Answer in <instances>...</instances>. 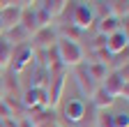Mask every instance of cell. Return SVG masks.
<instances>
[{
    "label": "cell",
    "instance_id": "1",
    "mask_svg": "<svg viewBox=\"0 0 129 127\" xmlns=\"http://www.w3.org/2000/svg\"><path fill=\"white\" fill-rule=\"evenodd\" d=\"M55 51H58V58H60V65L62 67H78L83 65V49L76 39H67V37H58L55 42Z\"/></svg>",
    "mask_w": 129,
    "mask_h": 127
},
{
    "label": "cell",
    "instance_id": "2",
    "mask_svg": "<svg viewBox=\"0 0 129 127\" xmlns=\"http://www.w3.org/2000/svg\"><path fill=\"white\" fill-rule=\"evenodd\" d=\"M102 88L111 95V97H129V79H124L118 69H113L106 74V79L102 81Z\"/></svg>",
    "mask_w": 129,
    "mask_h": 127
},
{
    "label": "cell",
    "instance_id": "3",
    "mask_svg": "<svg viewBox=\"0 0 129 127\" xmlns=\"http://www.w3.org/2000/svg\"><path fill=\"white\" fill-rule=\"evenodd\" d=\"M69 26H74L76 30H88V28H92V23H97V14H94V9L90 7V5H74V9H72V14H69Z\"/></svg>",
    "mask_w": 129,
    "mask_h": 127
},
{
    "label": "cell",
    "instance_id": "4",
    "mask_svg": "<svg viewBox=\"0 0 129 127\" xmlns=\"http://www.w3.org/2000/svg\"><path fill=\"white\" fill-rule=\"evenodd\" d=\"M48 90H46V97H48V109H53L60 97H62V90H64V83H67V79H64V69H53L48 72Z\"/></svg>",
    "mask_w": 129,
    "mask_h": 127
},
{
    "label": "cell",
    "instance_id": "5",
    "mask_svg": "<svg viewBox=\"0 0 129 127\" xmlns=\"http://www.w3.org/2000/svg\"><path fill=\"white\" fill-rule=\"evenodd\" d=\"M32 60H35V49H32L30 44L14 46V51H12V62H9V69H14V72H23L25 67H30V65H32Z\"/></svg>",
    "mask_w": 129,
    "mask_h": 127
},
{
    "label": "cell",
    "instance_id": "6",
    "mask_svg": "<svg viewBox=\"0 0 129 127\" xmlns=\"http://www.w3.org/2000/svg\"><path fill=\"white\" fill-rule=\"evenodd\" d=\"M21 104L25 109H46L48 106V97H46V88H28L23 95H21Z\"/></svg>",
    "mask_w": 129,
    "mask_h": 127
},
{
    "label": "cell",
    "instance_id": "7",
    "mask_svg": "<svg viewBox=\"0 0 129 127\" xmlns=\"http://www.w3.org/2000/svg\"><path fill=\"white\" fill-rule=\"evenodd\" d=\"M30 39L32 42H28V44L32 46V49H39V46H42V49H51V46L58 42V33H55L51 26H46V28H39Z\"/></svg>",
    "mask_w": 129,
    "mask_h": 127
},
{
    "label": "cell",
    "instance_id": "8",
    "mask_svg": "<svg viewBox=\"0 0 129 127\" xmlns=\"http://www.w3.org/2000/svg\"><path fill=\"white\" fill-rule=\"evenodd\" d=\"M62 113H64V118H67L69 122L81 125V120H83V113H85V102H83V99H69L67 104H64Z\"/></svg>",
    "mask_w": 129,
    "mask_h": 127
},
{
    "label": "cell",
    "instance_id": "9",
    "mask_svg": "<svg viewBox=\"0 0 129 127\" xmlns=\"http://www.w3.org/2000/svg\"><path fill=\"white\" fill-rule=\"evenodd\" d=\"M21 12H23V7H12V5H5L3 9H0V23H3L5 33H7V30H12L14 26H19Z\"/></svg>",
    "mask_w": 129,
    "mask_h": 127
},
{
    "label": "cell",
    "instance_id": "10",
    "mask_svg": "<svg viewBox=\"0 0 129 127\" xmlns=\"http://www.w3.org/2000/svg\"><path fill=\"white\" fill-rule=\"evenodd\" d=\"M127 44H129L127 33H124V30H118V33H113V35L106 37V51H108L111 56H118L120 51L127 49Z\"/></svg>",
    "mask_w": 129,
    "mask_h": 127
},
{
    "label": "cell",
    "instance_id": "11",
    "mask_svg": "<svg viewBox=\"0 0 129 127\" xmlns=\"http://www.w3.org/2000/svg\"><path fill=\"white\" fill-rule=\"evenodd\" d=\"M113 102H115V97H111V95H108L102 86H97V88L92 90V95H90V104H92L97 111H106V109H111Z\"/></svg>",
    "mask_w": 129,
    "mask_h": 127
},
{
    "label": "cell",
    "instance_id": "12",
    "mask_svg": "<svg viewBox=\"0 0 129 127\" xmlns=\"http://www.w3.org/2000/svg\"><path fill=\"white\" fill-rule=\"evenodd\" d=\"M30 122L35 125V127H55V113H53V109H37V111H32V118Z\"/></svg>",
    "mask_w": 129,
    "mask_h": 127
},
{
    "label": "cell",
    "instance_id": "13",
    "mask_svg": "<svg viewBox=\"0 0 129 127\" xmlns=\"http://www.w3.org/2000/svg\"><path fill=\"white\" fill-rule=\"evenodd\" d=\"M74 69H76V83L81 86V92L90 97V95H92V90H94L97 86H94V81L90 79V74H88L85 65H78V67H74Z\"/></svg>",
    "mask_w": 129,
    "mask_h": 127
},
{
    "label": "cell",
    "instance_id": "14",
    "mask_svg": "<svg viewBox=\"0 0 129 127\" xmlns=\"http://www.w3.org/2000/svg\"><path fill=\"white\" fill-rule=\"evenodd\" d=\"M97 30H99V35L108 37L113 33H118L120 30V19L113 16V14H108V16H102L99 21H97Z\"/></svg>",
    "mask_w": 129,
    "mask_h": 127
},
{
    "label": "cell",
    "instance_id": "15",
    "mask_svg": "<svg viewBox=\"0 0 129 127\" xmlns=\"http://www.w3.org/2000/svg\"><path fill=\"white\" fill-rule=\"evenodd\" d=\"M5 37H7V42H9L12 46H21V44H28V42H30V35L25 33L21 26H14L12 30H7Z\"/></svg>",
    "mask_w": 129,
    "mask_h": 127
},
{
    "label": "cell",
    "instance_id": "16",
    "mask_svg": "<svg viewBox=\"0 0 129 127\" xmlns=\"http://www.w3.org/2000/svg\"><path fill=\"white\" fill-rule=\"evenodd\" d=\"M12 51H14V46L7 42V37H5V35H0V69H9Z\"/></svg>",
    "mask_w": 129,
    "mask_h": 127
},
{
    "label": "cell",
    "instance_id": "17",
    "mask_svg": "<svg viewBox=\"0 0 129 127\" xmlns=\"http://www.w3.org/2000/svg\"><path fill=\"white\" fill-rule=\"evenodd\" d=\"M67 3H69V0H44L42 9L48 12V14H51V19H53V16H60V14H62V9L67 7Z\"/></svg>",
    "mask_w": 129,
    "mask_h": 127
},
{
    "label": "cell",
    "instance_id": "18",
    "mask_svg": "<svg viewBox=\"0 0 129 127\" xmlns=\"http://www.w3.org/2000/svg\"><path fill=\"white\" fill-rule=\"evenodd\" d=\"M85 69H88V74H90L92 81H104L106 74H108V67H106V65H102V62H90Z\"/></svg>",
    "mask_w": 129,
    "mask_h": 127
},
{
    "label": "cell",
    "instance_id": "19",
    "mask_svg": "<svg viewBox=\"0 0 129 127\" xmlns=\"http://www.w3.org/2000/svg\"><path fill=\"white\" fill-rule=\"evenodd\" d=\"M108 3H113L108 7V12L113 14V16H118V19H124L127 16V0H108Z\"/></svg>",
    "mask_w": 129,
    "mask_h": 127
},
{
    "label": "cell",
    "instance_id": "20",
    "mask_svg": "<svg viewBox=\"0 0 129 127\" xmlns=\"http://www.w3.org/2000/svg\"><path fill=\"white\" fill-rule=\"evenodd\" d=\"M111 122H113V127H129V113L127 111H120V113L111 116Z\"/></svg>",
    "mask_w": 129,
    "mask_h": 127
},
{
    "label": "cell",
    "instance_id": "21",
    "mask_svg": "<svg viewBox=\"0 0 129 127\" xmlns=\"http://www.w3.org/2000/svg\"><path fill=\"white\" fill-rule=\"evenodd\" d=\"M35 12H37V26H39V28L51 26V14H48V12H44L42 7H39V9H35Z\"/></svg>",
    "mask_w": 129,
    "mask_h": 127
},
{
    "label": "cell",
    "instance_id": "22",
    "mask_svg": "<svg viewBox=\"0 0 129 127\" xmlns=\"http://www.w3.org/2000/svg\"><path fill=\"white\" fill-rule=\"evenodd\" d=\"M92 46H94V49H106V37H104V35H97Z\"/></svg>",
    "mask_w": 129,
    "mask_h": 127
},
{
    "label": "cell",
    "instance_id": "23",
    "mask_svg": "<svg viewBox=\"0 0 129 127\" xmlns=\"http://www.w3.org/2000/svg\"><path fill=\"white\" fill-rule=\"evenodd\" d=\"M16 127H35V125L30 122V118H23V120H19V122H16Z\"/></svg>",
    "mask_w": 129,
    "mask_h": 127
},
{
    "label": "cell",
    "instance_id": "24",
    "mask_svg": "<svg viewBox=\"0 0 129 127\" xmlns=\"http://www.w3.org/2000/svg\"><path fill=\"white\" fill-rule=\"evenodd\" d=\"M5 97V79H3V74H0V99Z\"/></svg>",
    "mask_w": 129,
    "mask_h": 127
},
{
    "label": "cell",
    "instance_id": "25",
    "mask_svg": "<svg viewBox=\"0 0 129 127\" xmlns=\"http://www.w3.org/2000/svg\"><path fill=\"white\" fill-rule=\"evenodd\" d=\"M32 3H35V0H21V5H23V7H32Z\"/></svg>",
    "mask_w": 129,
    "mask_h": 127
},
{
    "label": "cell",
    "instance_id": "26",
    "mask_svg": "<svg viewBox=\"0 0 129 127\" xmlns=\"http://www.w3.org/2000/svg\"><path fill=\"white\" fill-rule=\"evenodd\" d=\"M0 35H5V28H3V23H0Z\"/></svg>",
    "mask_w": 129,
    "mask_h": 127
},
{
    "label": "cell",
    "instance_id": "27",
    "mask_svg": "<svg viewBox=\"0 0 129 127\" xmlns=\"http://www.w3.org/2000/svg\"><path fill=\"white\" fill-rule=\"evenodd\" d=\"M0 72H3V69H0Z\"/></svg>",
    "mask_w": 129,
    "mask_h": 127
}]
</instances>
